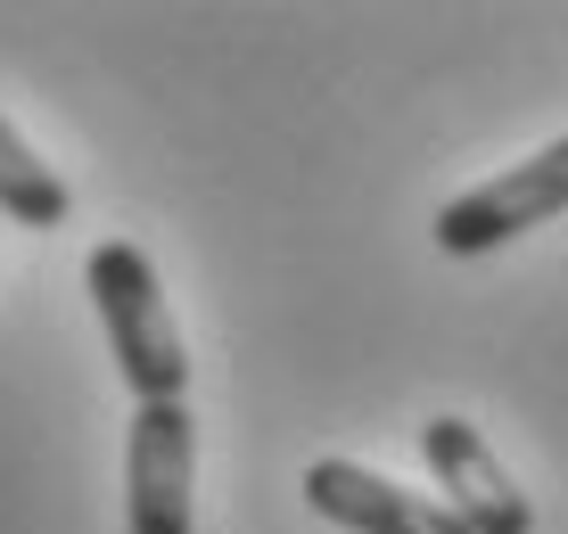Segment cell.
<instances>
[{
    "mask_svg": "<svg viewBox=\"0 0 568 534\" xmlns=\"http://www.w3.org/2000/svg\"><path fill=\"white\" fill-rule=\"evenodd\" d=\"M552 214H568V132L544 141L536 156H519L495 182L445 197L437 206V247L445 255H495V247H511L519 230L552 223Z\"/></svg>",
    "mask_w": 568,
    "mask_h": 534,
    "instance_id": "7a4b0ae2",
    "label": "cell"
},
{
    "mask_svg": "<svg viewBox=\"0 0 568 534\" xmlns=\"http://www.w3.org/2000/svg\"><path fill=\"white\" fill-rule=\"evenodd\" d=\"M420 461H428V477L445 485V510H454L469 534H536L527 493L503 477L495 444H486L469 420H428L420 428Z\"/></svg>",
    "mask_w": 568,
    "mask_h": 534,
    "instance_id": "277c9868",
    "label": "cell"
},
{
    "mask_svg": "<svg viewBox=\"0 0 568 534\" xmlns=\"http://www.w3.org/2000/svg\"><path fill=\"white\" fill-rule=\"evenodd\" d=\"M199 485V420L190 403H141L124 437V526L132 534H190Z\"/></svg>",
    "mask_w": 568,
    "mask_h": 534,
    "instance_id": "3957f363",
    "label": "cell"
},
{
    "mask_svg": "<svg viewBox=\"0 0 568 534\" xmlns=\"http://www.w3.org/2000/svg\"><path fill=\"white\" fill-rule=\"evenodd\" d=\"M305 502L322 510L329 526H346V534H469L445 502L387 485L379 469H363V461H313L305 469Z\"/></svg>",
    "mask_w": 568,
    "mask_h": 534,
    "instance_id": "5b68a950",
    "label": "cell"
},
{
    "mask_svg": "<svg viewBox=\"0 0 568 534\" xmlns=\"http://www.w3.org/2000/svg\"><path fill=\"white\" fill-rule=\"evenodd\" d=\"M83 280H91V305H100V329H108V353H115V370H124V387L141 394V403H182L190 346H182V329H173L156 264L132 239H100L83 255Z\"/></svg>",
    "mask_w": 568,
    "mask_h": 534,
    "instance_id": "6da1fadb",
    "label": "cell"
},
{
    "mask_svg": "<svg viewBox=\"0 0 568 534\" xmlns=\"http://www.w3.org/2000/svg\"><path fill=\"white\" fill-rule=\"evenodd\" d=\"M74 214L67 182L33 156L26 141H17V124L0 115V223H26V230H58Z\"/></svg>",
    "mask_w": 568,
    "mask_h": 534,
    "instance_id": "8992f818",
    "label": "cell"
}]
</instances>
